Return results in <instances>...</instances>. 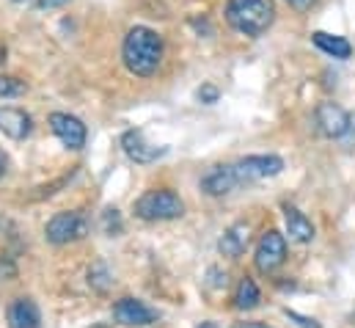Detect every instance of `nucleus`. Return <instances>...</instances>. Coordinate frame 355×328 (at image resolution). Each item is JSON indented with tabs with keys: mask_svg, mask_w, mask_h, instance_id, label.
Returning a JSON list of instances; mask_svg holds the SVG:
<instances>
[{
	"mask_svg": "<svg viewBox=\"0 0 355 328\" xmlns=\"http://www.w3.org/2000/svg\"><path fill=\"white\" fill-rule=\"evenodd\" d=\"M163 53H166L163 36L146 25L130 28L121 44V61L135 78H152L163 64Z\"/></svg>",
	"mask_w": 355,
	"mask_h": 328,
	"instance_id": "1",
	"label": "nucleus"
},
{
	"mask_svg": "<svg viewBox=\"0 0 355 328\" xmlns=\"http://www.w3.org/2000/svg\"><path fill=\"white\" fill-rule=\"evenodd\" d=\"M275 19V8L270 0H229L226 22L243 36H262Z\"/></svg>",
	"mask_w": 355,
	"mask_h": 328,
	"instance_id": "2",
	"label": "nucleus"
},
{
	"mask_svg": "<svg viewBox=\"0 0 355 328\" xmlns=\"http://www.w3.org/2000/svg\"><path fill=\"white\" fill-rule=\"evenodd\" d=\"M135 215L141 221H152V224L155 221H177L184 215V202L168 188H155V190H146L135 202Z\"/></svg>",
	"mask_w": 355,
	"mask_h": 328,
	"instance_id": "3",
	"label": "nucleus"
},
{
	"mask_svg": "<svg viewBox=\"0 0 355 328\" xmlns=\"http://www.w3.org/2000/svg\"><path fill=\"white\" fill-rule=\"evenodd\" d=\"M86 235H89V218L78 210L55 213L44 227V238L53 246H69V243L83 240Z\"/></svg>",
	"mask_w": 355,
	"mask_h": 328,
	"instance_id": "4",
	"label": "nucleus"
},
{
	"mask_svg": "<svg viewBox=\"0 0 355 328\" xmlns=\"http://www.w3.org/2000/svg\"><path fill=\"white\" fill-rule=\"evenodd\" d=\"M234 165V174H237V182L240 185H251V182H262L270 177H278L284 171V161L278 155H251V158H243Z\"/></svg>",
	"mask_w": 355,
	"mask_h": 328,
	"instance_id": "5",
	"label": "nucleus"
},
{
	"mask_svg": "<svg viewBox=\"0 0 355 328\" xmlns=\"http://www.w3.org/2000/svg\"><path fill=\"white\" fill-rule=\"evenodd\" d=\"M121 149H124V155H127L132 163H141V165L155 163V161H160V158L168 152L166 147L152 144L144 130H127V133L121 136Z\"/></svg>",
	"mask_w": 355,
	"mask_h": 328,
	"instance_id": "6",
	"label": "nucleus"
},
{
	"mask_svg": "<svg viewBox=\"0 0 355 328\" xmlns=\"http://www.w3.org/2000/svg\"><path fill=\"white\" fill-rule=\"evenodd\" d=\"M50 130L55 133V138L67 149H83L86 147V136H89L86 124L72 113H61V110L50 113Z\"/></svg>",
	"mask_w": 355,
	"mask_h": 328,
	"instance_id": "7",
	"label": "nucleus"
},
{
	"mask_svg": "<svg viewBox=\"0 0 355 328\" xmlns=\"http://www.w3.org/2000/svg\"><path fill=\"white\" fill-rule=\"evenodd\" d=\"M284 259H286V240H284V235L275 232V229L265 232V235L259 238L257 256H254L257 268H259L262 273H275V270L284 265Z\"/></svg>",
	"mask_w": 355,
	"mask_h": 328,
	"instance_id": "8",
	"label": "nucleus"
},
{
	"mask_svg": "<svg viewBox=\"0 0 355 328\" xmlns=\"http://www.w3.org/2000/svg\"><path fill=\"white\" fill-rule=\"evenodd\" d=\"M113 318H116L119 326H127V328H144L157 323V312L149 309L138 298H121V301H116L113 304Z\"/></svg>",
	"mask_w": 355,
	"mask_h": 328,
	"instance_id": "9",
	"label": "nucleus"
},
{
	"mask_svg": "<svg viewBox=\"0 0 355 328\" xmlns=\"http://www.w3.org/2000/svg\"><path fill=\"white\" fill-rule=\"evenodd\" d=\"M317 130L325 136V138H342L347 133V124H350V113H345L339 105L334 102H322L317 108Z\"/></svg>",
	"mask_w": 355,
	"mask_h": 328,
	"instance_id": "10",
	"label": "nucleus"
},
{
	"mask_svg": "<svg viewBox=\"0 0 355 328\" xmlns=\"http://www.w3.org/2000/svg\"><path fill=\"white\" fill-rule=\"evenodd\" d=\"M237 188H240V182H237V174H234V165L232 163L212 165L201 177V190L209 193V196H226V193H232Z\"/></svg>",
	"mask_w": 355,
	"mask_h": 328,
	"instance_id": "11",
	"label": "nucleus"
},
{
	"mask_svg": "<svg viewBox=\"0 0 355 328\" xmlns=\"http://www.w3.org/2000/svg\"><path fill=\"white\" fill-rule=\"evenodd\" d=\"M8 328H42V315L33 298H17L8 304L6 312Z\"/></svg>",
	"mask_w": 355,
	"mask_h": 328,
	"instance_id": "12",
	"label": "nucleus"
},
{
	"mask_svg": "<svg viewBox=\"0 0 355 328\" xmlns=\"http://www.w3.org/2000/svg\"><path fill=\"white\" fill-rule=\"evenodd\" d=\"M33 130V122L25 110L19 108H0V133L11 141H22L28 138Z\"/></svg>",
	"mask_w": 355,
	"mask_h": 328,
	"instance_id": "13",
	"label": "nucleus"
},
{
	"mask_svg": "<svg viewBox=\"0 0 355 328\" xmlns=\"http://www.w3.org/2000/svg\"><path fill=\"white\" fill-rule=\"evenodd\" d=\"M248 243H251V227L245 221H240V224H232L223 232V238L218 240V251L223 256H229V259H237L248 248Z\"/></svg>",
	"mask_w": 355,
	"mask_h": 328,
	"instance_id": "14",
	"label": "nucleus"
},
{
	"mask_svg": "<svg viewBox=\"0 0 355 328\" xmlns=\"http://www.w3.org/2000/svg\"><path fill=\"white\" fill-rule=\"evenodd\" d=\"M284 218H286V235H289V240H295V243L314 240V227H311V221L297 207H284Z\"/></svg>",
	"mask_w": 355,
	"mask_h": 328,
	"instance_id": "15",
	"label": "nucleus"
},
{
	"mask_svg": "<svg viewBox=\"0 0 355 328\" xmlns=\"http://www.w3.org/2000/svg\"><path fill=\"white\" fill-rule=\"evenodd\" d=\"M311 42H314L325 56H331V58L345 61V58H350V56H353V44H350L345 36H334V33L317 31V33L311 36Z\"/></svg>",
	"mask_w": 355,
	"mask_h": 328,
	"instance_id": "16",
	"label": "nucleus"
},
{
	"mask_svg": "<svg viewBox=\"0 0 355 328\" xmlns=\"http://www.w3.org/2000/svg\"><path fill=\"white\" fill-rule=\"evenodd\" d=\"M259 301H262V293H259L257 281L251 276H243L240 284H237V293H234V306L243 309V312H248V309H257Z\"/></svg>",
	"mask_w": 355,
	"mask_h": 328,
	"instance_id": "17",
	"label": "nucleus"
},
{
	"mask_svg": "<svg viewBox=\"0 0 355 328\" xmlns=\"http://www.w3.org/2000/svg\"><path fill=\"white\" fill-rule=\"evenodd\" d=\"M89 284L96 290V293H107V290H110L113 276H110V270H107V265H105V262H94V265H91Z\"/></svg>",
	"mask_w": 355,
	"mask_h": 328,
	"instance_id": "18",
	"label": "nucleus"
},
{
	"mask_svg": "<svg viewBox=\"0 0 355 328\" xmlns=\"http://www.w3.org/2000/svg\"><path fill=\"white\" fill-rule=\"evenodd\" d=\"M19 94H25V83L11 75H0V99H11Z\"/></svg>",
	"mask_w": 355,
	"mask_h": 328,
	"instance_id": "19",
	"label": "nucleus"
},
{
	"mask_svg": "<svg viewBox=\"0 0 355 328\" xmlns=\"http://www.w3.org/2000/svg\"><path fill=\"white\" fill-rule=\"evenodd\" d=\"M124 227H121V215H119V210H105L102 213V232L105 235H119Z\"/></svg>",
	"mask_w": 355,
	"mask_h": 328,
	"instance_id": "20",
	"label": "nucleus"
},
{
	"mask_svg": "<svg viewBox=\"0 0 355 328\" xmlns=\"http://www.w3.org/2000/svg\"><path fill=\"white\" fill-rule=\"evenodd\" d=\"M284 315H286V318H289V320H292V323H295L297 328H320V323H317V320H311V318H303V315H297V312H292V309H286Z\"/></svg>",
	"mask_w": 355,
	"mask_h": 328,
	"instance_id": "21",
	"label": "nucleus"
},
{
	"mask_svg": "<svg viewBox=\"0 0 355 328\" xmlns=\"http://www.w3.org/2000/svg\"><path fill=\"white\" fill-rule=\"evenodd\" d=\"M218 97H220V91H218L215 85H201V88H198V99H201L204 105H212V102H218Z\"/></svg>",
	"mask_w": 355,
	"mask_h": 328,
	"instance_id": "22",
	"label": "nucleus"
},
{
	"mask_svg": "<svg viewBox=\"0 0 355 328\" xmlns=\"http://www.w3.org/2000/svg\"><path fill=\"white\" fill-rule=\"evenodd\" d=\"M69 0H36V11H50V8H61Z\"/></svg>",
	"mask_w": 355,
	"mask_h": 328,
	"instance_id": "23",
	"label": "nucleus"
},
{
	"mask_svg": "<svg viewBox=\"0 0 355 328\" xmlns=\"http://www.w3.org/2000/svg\"><path fill=\"white\" fill-rule=\"evenodd\" d=\"M209 276H212V281H209L212 287H226V284H229V279H226V273H220V270H215V268L209 270Z\"/></svg>",
	"mask_w": 355,
	"mask_h": 328,
	"instance_id": "24",
	"label": "nucleus"
},
{
	"mask_svg": "<svg viewBox=\"0 0 355 328\" xmlns=\"http://www.w3.org/2000/svg\"><path fill=\"white\" fill-rule=\"evenodd\" d=\"M342 141H345L347 147H355V113L350 116V124H347V133L342 136Z\"/></svg>",
	"mask_w": 355,
	"mask_h": 328,
	"instance_id": "25",
	"label": "nucleus"
},
{
	"mask_svg": "<svg viewBox=\"0 0 355 328\" xmlns=\"http://www.w3.org/2000/svg\"><path fill=\"white\" fill-rule=\"evenodd\" d=\"M286 3H289L295 11H309V8H311L317 0H286Z\"/></svg>",
	"mask_w": 355,
	"mask_h": 328,
	"instance_id": "26",
	"label": "nucleus"
},
{
	"mask_svg": "<svg viewBox=\"0 0 355 328\" xmlns=\"http://www.w3.org/2000/svg\"><path fill=\"white\" fill-rule=\"evenodd\" d=\"M6 171H8V158H6V152L0 149V177H3Z\"/></svg>",
	"mask_w": 355,
	"mask_h": 328,
	"instance_id": "27",
	"label": "nucleus"
},
{
	"mask_svg": "<svg viewBox=\"0 0 355 328\" xmlns=\"http://www.w3.org/2000/svg\"><path fill=\"white\" fill-rule=\"evenodd\" d=\"M232 328H270L267 323H234Z\"/></svg>",
	"mask_w": 355,
	"mask_h": 328,
	"instance_id": "28",
	"label": "nucleus"
},
{
	"mask_svg": "<svg viewBox=\"0 0 355 328\" xmlns=\"http://www.w3.org/2000/svg\"><path fill=\"white\" fill-rule=\"evenodd\" d=\"M196 328H218V323H212V320H204V323H198Z\"/></svg>",
	"mask_w": 355,
	"mask_h": 328,
	"instance_id": "29",
	"label": "nucleus"
},
{
	"mask_svg": "<svg viewBox=\"0 0 355 328\" xmlns=\"http://www.w3.org/2000/svg\"><path fill=\"white\" fill-rule=\"evenodd\" d=\"M17 3H22V0H17Z\"/></svg>",
	"mask_w": 355,
	"mask_h": 328,
	"instance_id": "30",
	"label": "nucleus"
}]
</instances>
